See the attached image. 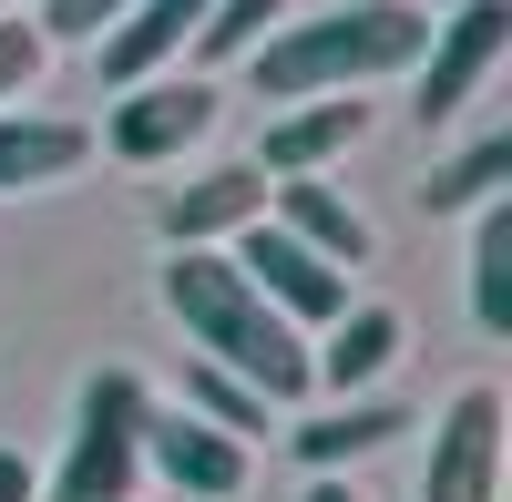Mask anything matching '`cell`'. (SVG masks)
<instances>
[{"mask_svg": "<svg viewBox=\"0 0 512 502\" xmlns=\"http://www.w3.org/2000/svg\"><path fill=\"white\" fill-rule=\"evenodd\" d=\"M431 52V11L420 0H328V11H297L246 52L256 93L267 103H318V93H359V82L420 72Z\"/></svg>", "mask_w": 512, "mask_h": 502, "instance_id": "cell-1", "label": "cell"}, {"mask_svg": "<svg viewBox=\"0 0 512 502\" xmlns=\"http://www.w3.org/2000/svg\"><path fill=\"white\" fill-rule=\"evenodd\" d=\"M154 287H164V308H175V328L205 349V369L246 380L267 410H287V400H308V390H318V380H308V339H297V328H287V318L236 277L226 246H175Z\"/></svg>", "mask_w": 512, "mask_h": 502, "instance_id": "cell-2", "label": "cell"}, {"mask_svg": "<svg viewBox=\"0 0 512 502\" xmlns=\"http://www.w3.org/2000/svg\"><path fill=\"white\" fill-rule=\"evenodd\" d=\"M144 410H154V390L134 369H93V380L72 390V441H62V472L41 482V502H134Z\"/></svg>", "mask_w": 512, "mask_h": 502, "instance_id": "cell-3", "label": "cell"}, {"mask_svg": "<svg viewBox=\"0 0 512 502\" xmlns=\"http://www.w3.org/2000/svg\"><path fill=\"white\" fill-rule=\"evenodd\" d=\"M502 441H512V400H502L492 380H461L451 410L431 421L420 502H502Z\"/></svg>", "mask_w": 512, "mask_h": 502, "instance_id": "cell-4", "label": "cell"}, {"mask_svg": "<svg viewBox=\"0 0 512 502\" xmlns=\"http://www.w3.org/2000/svg\"><path fill=\"white\" fill-rule=\"evenodd\" d=\"M512 52V0H451V21H431V52H420V123H451L482 93Z\"/></svg>", "mask_w": 512, "mask_h": 502, "instance_id": "cell-5", "label": "cell"}, {"mask_svg": "<svg viewBox=\"0 0 512 502\" xmlns=\"http://www.w3.org/2000/svg\"><path fill=\"white\" fill-rule=\"evenodd\" d=\"M226 257H236V277H246L256 298H267V308L297 328V339H308V328H328L338 308H349V267L308 257V246H297L287 226H246V236L226 246Z\"/></svg>", "mask_w": 512, "mask_h": 502, "instance_id": "cell-6", "label": "cell"}, {"mask_svg": "<svg viewBox=\"0 0 512 502\" xmlns=\"http://www.w3.org/2000/svg\"><path fill=\"white\" fill-rule=\"evenodd\" d=\"M205 134H216V93L185 82V72H154V82H134V93H113V123H103V144L123 164H175Z\"/></svg>", "mask_w": 512, "mask_h": 502, "instance_id": "cell-7", "label": "cell"}, {"mask_svg": "<svg viewBox=\"0 0 512 502\" xmlns=\"http://www.w3.org/2000/svg\"><path fill=\"white\" fill-rule=\"evenodd\" d=\"M144 472H164L185 502H226V492H246V441H226V431H205L195 410L175 400V410H144Z\"/></svg>", "mask_w": 512, "mask_h": 502, "instance_id": "cell-8", "label": "cell"}, {"mask_svg": "<svg viewBox=\"0 0 512 502\" xmlns=\"http://www.w3.org/2000/svg\"><path fill=\"white\" fill-rule=\"evenodd\" d=\"M164 246H236L246 226H267V175L256 164H216V175H195L164 195Z\"/></svg>", "mask_w": 512, "mask_h": 502, "instance_id": "cell-9", "label": "cell"}, {"mask_svg": "<svg viewBox=\"0 0 512 502\" xmlns=\"http://www.w3.org/2000/svg\"><path fill=\"white\" fill-rule=\"evenodd\" d=\"M359 134H369V113H359L349 93L287 103V113H267V144H256V175H277V185H297V175H328V164L349 154Z\"/></svg>", "mask_w": 512, "mask_h": 502, "instance_id": "cell-10", "label": "cell"}, {"mask_svg": "<svg viewBox=\"0 0 512 502\" xmlns=\"http://www.w3.org/2000/svg\"><path fill=\"white\" fill-rule=\"evenodd\" d=\"M400 339H410V328H400V308H338L328 318V339L308 349V380L318 390H338V400H369L379 380H390V359H400Z\"/></svg>", "mask_w": 512, "mask_h": 502, "instance_id": "cell-11", "label": "cell"}, {"mask_svg": "<svg viewBox=\"0 0 512 502\" xmlns=\"http://www.w3.org/2000/svg\"><path fill=\"white\" fill-rule=\"evenodd\" d=\"M195 21H205V0H134L93 52H103V82L113 93H134V82H154V72H175V52L195 41Z\"/></svg>", "mask_w": 512, "mask_h": 502, "instance_id": "cell-12", "label": "cell"}, {"mask_svg": "<svg viewBox=\"0 0 512 502\" xmlns=\"http://www.w3.org/2000/svg\"><path fill=\"white\" fill-rule=\"evenodd\" d=\"M267 226H287V236L308 246V257H328V267H369V246H379V236H369V216H359L338 185H318V175L277 185V195H267Z\"/></svg>", "mask_w": 512, "mask_h": 502, "instance_id": "cell-13", "label": "cell"}, {"mask_svg": "<svg viewBox=\"0 0 512 502\" xmlns=\"http://www.w3.org/2000/svg\"><path fill=\"white\" fill-rule=\"evenodd\" d=\"M82 154H93V134H82L72 113H31V103H11V113H0V195L62 185Z\"/></svg>", "mask_w": 512, "mask_h": 502, "instance_id": "cell-14", "label": "cell"}, {"mask_svg": "<svg viewBox=\"0 0 512 502\" xmlns=\"http://www.w3.org/2000/svg\"><path fill=\"white\" fill-rule=\"evenodd\" d=\"M400 431H410L400 400H338V410H318V421H297L287 451H297L308 472H349V462H369V451H390Z\"/></svg>", "mask_w": 512, "mask_h": 502, "instance_id": "cell-15", "label": "cell"}, {"mask_svg": "<svg viewBox=\"0 0 512 502\" xmlns=\"http://www.w3.org/2000/svg\"><path fill=\"white\" fill-rule=\"evenodd\" d=\"M472 328L512 339V195H492L472 216Z\"/></svg>", "mask_w": 512, "mask_h": 502, "instance_id": "cell-16", "label": "cell"}, {"mask_svg": "<svg viewBox=\"0 0 512 502\" xmlns=\"http://www.w3.org/2000/svg\"><path fill=\"white\" fill-rule=\"evenodd\" d=\"M502 175H512V134H482V144H461L451 164L420 175V205H431V216H482L502 195Z\"/></svg>", "mask_w": 512, "mask_h": 502, "instance_id": "cell-17", "label": "cell"}, {"mask_svg": "<svg viewBox=\"0 0 512 502\" xmlns=\"http://www.w3.org/2000/svg\"><path fill=\"white\" fill-rule=\"evenodd\" d=\"M185 410H195V421H205V431H226V441H256V431H267V421H277V410H267V400H256L246 380H226V369H205V359L185 369Z\"/></svg>", "mask_w": 512, "mask_h": 502, "instance_id": "cell-18", "label": "cell"}, {"mask_svg": "<svg viewBox=\"0 0 512 502\" xmlns=\"http://www.w3.org/2000/svg\"><path fill=\"white\" fill-rule=\"evenodd\" d=\"M287 11H277V0H205V21H195V41H205V52H216V62H246L256 52V41H267Z\"/></svg>", "mask_w": 512, "mask_h": 502, "instance_id": "cell-19", "label": "cell"}, {"mask_svg": "<svg viewBox=\"0 0 512 502\" xmlns=\"http://www.w3.org/2000/svg\"><path fill=\"white\" fill-rule=\"evenodd\" d=\"M41 62H52V41H41L21 11H0V113H11L31 82H41Z\"/></svg>", "mask_w": 512, "mask_h": 502, "instance_id": "cell-20", "label": "cell"}, {"mask_svg": "<svg viewBox=\"0 0 512 502\" xmlns=\"http://www.w3.org/2000/svg\"><path fill=\"white\" fill-rule=\"evenodd\" d=\"M123 11H134V0H41L31 31H41V41H103Z\"/></svg>", "mask_w": 512, "mask_h": 502, "instance_id": "cell-21", "label": "cell"}, {"mask_svg": "<svg viewBox=\"0 0 512 502\" xmlns=\"http://www.w3.org/2000/svg\"><path fill=\"white\" fill-rule=\"evenodd\" d=\"M0 502H41V472L21 462V451H0Z\"/></svg>", "mask_w": 512, "mask_h": 502, "instance_id": "cell-22", "label": "cell"}, {"mask_svg": "<svg viewBox=\"0 0 512 502\" xmlns=\"http://www.w3.org/2000/svg\"><path fill=\"white\" fill-rule=\"evenodd\" d=\"M297 502H359V492H349V482H338V472H318V482H308V492H297Z\"/></svg>", "mask_w": 512, "mask_h": 502, "instance_id": "cell-23", "label": "cell"}, {"mask_svg": "<svg viewBox=\"0 0 512 502\" xmlns=\"http://www.w3.org/2000/svg\"><path fill=\"white\" fill-rule=\"evenodd\" d=\"M0 11H21V0H0Z\"/></svg>", "mask_w": 512, "mask_h": 502, "instance_id": "cell-24", "label": "cell"}]
</instances>
